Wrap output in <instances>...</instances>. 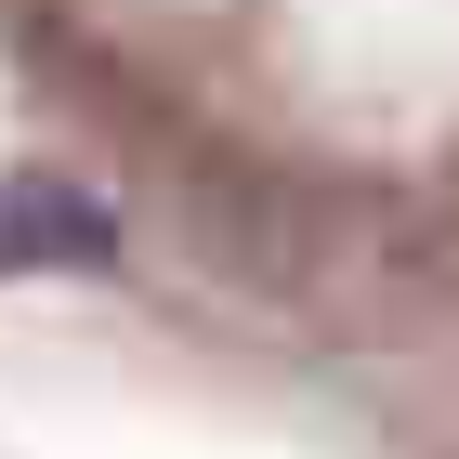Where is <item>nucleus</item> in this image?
I'll return each instance as SVG.
<instances>
[{
    "label": "nucleus",
    "mask_w": 459,
    "mask_h": 459,
    "mask_svg": "<svg viewBox=\"0 0 459 459\" xmlns=\"http://www.w3.org/2000/svg\"><path fill=\"white\" fill-rule=\"evenodd\" d=\"M407 446H420V459H459V354H433V394L407 407Z\"/></svg>",
    "instance_id": "f03ea898"
},
{
    "label": "nucleus",
    "mask_w": 459,
    "mask_h": 459,
    "mask_svg": "<svg viewBox=\"0 0 459 459\" xmlns=\"http://www.w3.org/2000/svg\"><path fill=\"white\" fill-rule=\"evenodd\" d=\"M0 66L211 302L459 354V0H0Z\"/></svg>",
    "instance_id": "f257e3e1"
}]
</instances>
